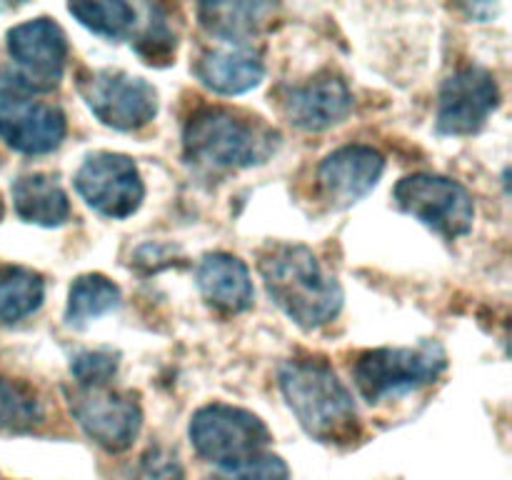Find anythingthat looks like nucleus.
<instances>
[{"instance_id":"nucleus-12","label":"nucleus","mask_w":512,"mask_h":480,"mask_svg":"<svg viewBox=\"0 0 512 480\" xmlns=\"http://www.w3.org/2000/svg\"><path fill=\"white\" fill-rule=\"evenodd\" d=\"M68 123L58 105L33 98H0V138L25 155H45L60 148Z\"/></svg>"},{"instance_id":"nucleus-10","label":"nucleus","mask_w":512,"mask_h":480,"mask_svg":"<svg viewBox=\"0 0 512 480\" xmlns=\"http://www.w3.org/2000/svg\"><path fill=\"white\" fill-rule=\"evenodd\" d=\"M500 103L495 75L478 65L455 70L440 88L435 125L443 135H473L488 123Z\"/></svg>"},{"instance_id":"nucleus-5","label":"nucleus","mask_w":512,"mask_h":480,"mask_svg":"<svg viewBox=\"0 0 512 480\" xmlns=\"http://www.w3.org/2000/svg\"><path fill=\"white\" fill-rule=\"evenodd\" d=\"M188 433L200 458L210 460L218 468H228L265 453L270 443L268 425L258 415L228 403L200 408L190 420Z\"/></svg>"},{"instance_id":"nucleus-22","label":"nucleus","mask_w":512,"mask_h":480,"mask_svg":"<svg viewBox=\"0 0 512 480\" xmlns=\"http://www.w3.org/2000/svg\"><path fill=\"white\" fill-rule=\"evenodd\" d=\"M68 13L78 20L83 28L105 35L110 40H123L135 33L138 25V8L120 0L110 3H70Z\"/></svg>"},{"instance_id":"nucleus-11","label":"nucleus","mask_w":512,"mask_h":480,"mask_svg":"<svg viewBox=\"0 0 512 480\" xmlns=\"http://www.w3.org/2000/svg\"><path fill=\"white\" fill-rule=\"evenodd\" d=\"M8 53L15 60V70L33 85L35 93H48L58 88L65 73L68 38L55 20H25L8 30Z\"/></svg>"},{"instance_id":"nucleus-21","label":"nucleus","mask_w":512,"mask_h":480,"mask_svg":"<svg viewBox=\"0 0 512 480\" xmlns=\"http://www.w3.org/2000/svg\"><path fill=\"white\" fill-rule=\"evenodd\" d=\"M43 420V403L28 383L0 378V435L30 433L43 425Z\"/></svg>"},{"instance_id":"nucleus-17","label":"nucleus","mask_w":512,"mask_h":480,"mask_svg":"<svg viewBox=\"0 0 512 480\" xmlns=\"http://www.w3.org/2000/svg\"><path fill=\"white\" fill-rule=\"evenodd\" d=\"M13 205L25 223L43 225V228H55L70 218L68 193L55 175H20L13 183Z\"/></svg>"},{"instance_id":"nucleus-16","label":"nucleus","mask_w":512,"mask_h":480,"mask_svg":"<svg viewBox=\"0 0 512 480\" xmlns=\"http://www.w3.org/2000/svg\"><path fill=\"white\" fill-rule=\"evenodd\" d=\"M195 280L213 308L223 313H243L253 305V280L248 265L228 253H210L200 260Z\"/></svg>"},{"instance_id":"nucleus-2","label":"nucleus","mask_w":512,"mask_h":480,"mask_svg":"<svg viewBox=\"0 0 512 480\" xmlns=\"http://www.w3.org/2000/svg\"><path fill=\"white\" fill-rule=\"evenodd\" d=\"M280 390L305 433L318 443L345 445L360 435L353 395L320 358H290L280 368Z\"/></svg>"},{"instance_id":"nucleus-3","label":"nucleus","mask_w":512,"mask_h":480,"mask_svg":"<svg viewBox=\"0 0 512 480\" xmlns=\"http://www.w3.org/2000/svg\"><path fill=\"white\" fill-rule=\"evenodd\" d=\"M185 158L208 170L260 165L278 148V133L255 115L223 105H203L183 130Z\"/></svg>"},{"instance_id":"nucleus-8","label":"nucleus","mask_w":512,"mask_h":480,"mask_svg":"<svg viewBox=\"0 0 512 480\" xmlns=\"http://www.w3.org/2000/svg\"><path fill=\"white\" fill-rule=\"evenodd\" d=\"M80 198L105 218H128L140 208L145 185L133 158L120 153H95L83 160L75 173Z\"/></svg>"},{"instance_id":"nucleus-13","label":"nucleus","mask_w":512,"mask_h":480,"mask_svg":"<svg viewBox=\"0 0 512 480\" xmlns=\"http://www.w3.org/2000/svg\"><path fill=\"white\" fill-rule=\"evenodd\" d=\"M385 170L383 153L370 145H343L325 155L318 168L320 195L330 208H350L378 185Z\"/></svg>"},{"instance_id":"nucleus-18","label":"nucleus","mask_w":512,"mask_h":480,"mask_svg":"<svg viewBox=\"0 0 512 480\" xmlns=\"http://www.w3.org/2000/svg\"><path fill=\"white\" fill-rule=\"evenodd\" d=\"M198 13L205 28L225 43H245L273 18L275 8L268 3H213L200 5Z\"/></svg>"},{"instance_id":"nucleus-20","label":"nucleus","mask_w":512,"mask_h":480,"mask_svg":"<svg viewBox=\"0 0 512 480\" xmlns=\"http://www.w3.org/2000/svg\"><path fill=\"white\" fill-rule=\"evenodd\" d=\"M120 305V288L100 273L80 275L73 280L65 308V323L73 328H83L90 320L110 313Z\"/></svg>"},{"instance_id":"nucleus-19","label":"nucleus","mask_w":512,"mask_h":480,"mask_svg":"<svg viewBox=\"0 0 512 480\" xmlns=\"http://www.w3.org/2000/svg\"><path fill=\"white\" fill-rule=\"evenodd\" d=\"M45 280L23 265H0V323L28 318L43 305Z\"/></svg>"},{"instance_id":"nucleus-26","label":"nucleus","mask_w":512,"mask_h":480,"mask_svg":"<svg viewBox=\"0 0 512 480\" xmlns=\"http://www.w3.org/2000/svg\"><path fill=\"white\" fill-rule=\"evenodd\" d=\"M123 480H185V470L173 450L155 445L140 455Z\"/></svg>"},{"instance_id":"nucleus-25","label":"nucleus","mask_w":512,"mask_h":480,"mask_svg":"<svg viewBox=\"0 0 512 480\" xmlns=\"http://www.w3.org/2000/svg\"><path fill=\"white\" fill-rule=\"evenodd\" d=\"M148 10H150V20L148 25H145L143 33L138 35V40H135V48H138V53L143 55L145 63L165 65L170 63V58H173L175 53V35L170 33L168 23H165V18L158 13V10L155 8H148Z\"/></svg>"},{"instance_id":"nucleus-4","label":"nucleus","mask_w":512,"mask_h":480,"mask_svg":"<svg viewBox=\"0 0 512 480\" xmlns=\"http://www.w3.org/2000/svg\"><path fill=\"white\" fill-rule=\"evenodd\" d=\"M445 368H448V355L443 345L428 340L418 348L365 350L355 360L353 378L368 403H380L388 395L408 393L435 383Z\"/></svg>"},{"instance_id":"nucleus-27","label":"nucleus","mask_w":512,"mask_h":480,"mask_svg":"<svg viewBox=\"0 0 512 480\" xmlns=\"http://www.w3.org/2000/svg\"><path fill=\"white\" fill-rule=\"evenodd\" d=\"M3 215H5V200L3 195H0V220H3Z\"/></svg>"},{"instance_id":"nucleus-7","label":"nucleus","mask_w":512,"mask_h":480,"mask_svg":"<svg viewBox=\"0 0 512 480\" xmlns=\"http://www.w3.org/2000/svg\"><path fill=\"white\" fill-rule=\"evenodd\" d=\"M393 198L403 213L413 215L445 240L463 238L473 228V195L453 178L433 173L408 175L395 185Z\"/></svg>"},{"instance_id":"nucleus-1","label":"nucleus","mask_w":512,"mask_h":480,"mask_svg":"<svg viewBox=\"0 0 512 480\" xmlns=\"http://www.w3.org/2000/svg\"><path fill=\"white\" fill-rule=\"evenodd\" d=\"M258 270L270 300L303 330L330 323L343 308V288L298 243H273L260 253Z\"/></svg>"},{"instance_id":"nucleus-23","label":"nucleus","mask_w":512,"mask_h":480,"mask_svg":"<svg viewBox=\"0 0 512 480\" xmlns=\"http://www.w3.org/2000/svg\"><path fill=\"white\" fill-rule=\"evenodd\" d=\"M118 373V353L113 350H83L70 363V375L78 388H105Z\"/></svg>"},{"instance_id":"nucleus-14","label":"nucleus","mask_w":512,"mask_h":480,"mask_svg":"<svg viewBox=\"0 0 512 480\" xmlns=\"http://www.w3.org/2000/svg\"><path fill=\"white\" fill-rule=\"evenodd\" d=\"M280 110L295 128L305 133H323L348 118L353 110V93L345 80L335 75H320L305 85L283 88Z\"/></svg>"},{"instance_id":"nucleus-9","label":"nucleus","mask_w":512,"mask_h":480,"mask_svg":"<svg viewBox=\"0 0 512 480\" xmlns=\"http://www.w3.org/2000/svg\"><path fill=\"white\" fill-rule=\"evenodd\" d=\"M70 413L83 433L105 453L128 450L143 425L138 400L108 388H78L70 395Z\"/></svg>"},{"instance_id":"nucleus-24","label":"nucleus","mask_w":512,"mask_h":480,"mask_svg":"<svg viewBox=\"0 0 512 480\" xmlns=\"http://www.w3.org/2000/svg\"><path fill=\"white\" fill-rule=\"evenodd\" d=\"M208 480H290V470L280 455L258 453L243 463L218 468Z\"/></svg>"},{"instance_id":"nucleus-6","label":"nucleus","mask_w":512,"mask_h":480,"mask_svg":"<svg viewBox=\"0 0 512 480\" xmlns=\"http://www.w3.org/2000/svg\"><path fill=\"white\" fill-rule=\"evenodd\" d=\"M75 85L90 113L108 128L138 130L158 115V90L125 70H80Z\"/></svg>"},{"instance_id":"nucleus-15","label":"nucleus","mask_w":512,"mask_h":480,"mask_svg":"<svg viewBox=\"0 0 512 480\" xmlns=\"http://www.w3.org/2000/svg\"><path fill=\"white\" fill-rule=\"evenodd\" d=\"M195 73L205 88L220 95H240L260 85L265 75L263 58L245 43H228L205 50L200 55Z\"/></svg>"}]
</instances>
